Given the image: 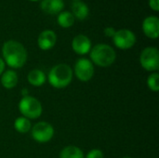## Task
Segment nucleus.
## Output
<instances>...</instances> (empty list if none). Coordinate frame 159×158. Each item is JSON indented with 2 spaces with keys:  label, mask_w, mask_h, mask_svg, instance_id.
I'll use <instances>...</instances> for the list:
<instances>
[{
  "label": "nucleus",
  "mask_w": 159,
  "mask_h": 158,
  "mask_svg": "<svg viewBox=\"0 0 159 158\" xmlns=\"http://www.w3.org/2000/svg\"><path fill=\"white\" fill-rule=\"evenodd\" d=\"M14 129L19 133H27L32 129V123H31L30 119H28L24 116H20L15 119Z\"/></svg>",
  "instance_id": "nucleus-18"
},
{
  "label": "nucleus",
  "mask_w": 159,
  "mask_h": 158,
  "mask_svg": "<svg viewBox=\"0 0 159 158\" xmlns=\"http://www.w3.org/2000/svg\"><path fill=\"white\" fill-rule=\"evenodd\" d=\"M57 42V34L52 30H45L40 33L37 38V45L42 50L51 49Z\"/></svg>",
  "instance_id": "nucleus-11"
},
{
  "label": "nucleus",
  "mask_w": 159,
  "mask_h": 158,
  "mask_svg": "<svg viewBox=\"0 0 159 158\" xmlns=\"http://www.w3.org/2000/svg\"><path fill=\"white\" fill-rule=\"evenodd\" d=\"M116 29L114 28V27H106L105 29H104V31H103V33H104V35L106 36V37H112L113 38V36L115 35V34H116Z\"/></svg>",
  "instance_id": "nucleus-21"
},
{
  "label": "nucleus",
  "mask_w": 159,
  "mask_h": 158,
  "mask_svg": "<svg viewBox=\"0 0 159 158\" xmlns=\"http://www.w3.org/2000/svg\"><path fill=\"white\" fill-rule=\"evenodd\" d=\"M74 2H77V1H81V0H73Z\"/></svg>",
  "instance_id": "nucleus-25"
},
{
  "label": "nucleus",
  "mask_w": 159,
  "mask_h": 158,
  "mask_svg": "<svg viewBox=\"0 0 159 158\" xmlns=\"http://www.w3.org/2000/svg\"><path fill=\"white\" fill-rule=\"evenodd\" d=\"M89 13V8L88 5L82 1L74 2L72 5V14L74 15L75 19L79 20H83L87 19Z\"/></svg>",
  "instance_id": "nucleus-14"
},
{
  "label": "nucleus",
  "mask_w": 159,
  "mask_h": 158,
  "mask_svg": "<svg viewBox=\"0 0 159 158\" xmlns=\"http://www.w3.org/2000/svg\"><path fill=\"white\" fill-rule=\"evenodd\" d=\"M73 72L77 79L82 82H88L94 75V65L89 59L81 58L76 61Z\"/></svg>",
  "instance_id": "nucleus-8"
},
{
  "label": "nucleus",
  "mask_w": 159,
  "mask_h": 158,
  "mask_svg": "<svg viewBox=\"0 0 159 158\" xmlns=\"http://www.w3.org/2000/svg\"><path fill=\"white\" fill-rule=\"evenodd\" d=\"M113 43L119 49H129L136 43V35L129 29H121L116 32L113 36Z\"/></svg>",
  "instance_id": "nucleus-7"
},
{
  "label": "nucleus",
  "mask_w": 159,
  "mask_h": 158,
  "mask_svg": "<svg viewBox=\"0 0 159 158\" xmlns=\"http://www.w3.org/2000/svg\"><path fill=\"white\" fill-rule=\"evenodd\" d=\"M85 158H103V153L100 149H92L87 154Z\"/></svg>",
  "instance_id": "nucleus-20"
},
{
  "label": "nucleus",
  "mask_w": 159,
  "mask_h": 158,
  "mask_svg": "<svg viewBox=\"0 0 159 158\" xmlns=\"http://www.w3.org/2000/svg\"><path fill=\"white\" fill-rule=\"evenodd\" d=\"M75 17L72 12L69 11H62L58 15V24L62 28H70L75 23Z\"/></svg>",
  "instance_id": "nucleus-17"
},
{
  "label": "nucleus",
  "mask_w": 159,
  "mask_h": 158,
  "mask_svg": "<svg viewBox=\"0 0 159 158\" xmlns=\"http://www.w3.org/2000/svg\"><path fill=\"white\" fill-rule=\"evenodd\" d=\"M27 80L29 84L34 87H41L46 83L47 75L43 71L39 69H34L29 72L27 75Z\"/></svg>",
  "instance_id": "nucleus-15"
},
{
  "label": "nucleus",
  "mask_w": 159,
  "mask_h": 158,
  "mask_svg": "<svg viewBox=\"0 0 159 158\" xmlns=\"http://www.w3.org/2000/svg\"><path fill=\"white\" fill-rule=\"evenodd\" d=\"M60 158H85V156L83 151L79 147L69 145L61 151Z\"/></svg>",
  "instance_id": "nucleus-16"
},
{
  "label": "nucleus",
  "mask_w": 159,
  "mask_h": 158,
  "mask_svg": "<svg viewBox=\"0 0 159 158\" xmlns=\"http://www.w3.org/2000/svg\"><path fill=\"white\" fill-rule=\"evenodd\" d=\"M123 158H132V157H129V156H125V157Z\"/></svg>",
  "instance_id": "nucleus-27"
},
{
  "label": "nucleus",
  "mask_w": 159,
  "mask_h": 158,
  "mask_svg": "<svg viewBox=\"0 0 159 158\" xmlns=\"http://www.w3.org/2000/svg\"><path fill=\"white\" fill-rule=\"evenodd\" d=\"M143 32L151 39H157L159 36V19L157 16H149L143 21Z\"/></svg>",
  "instance_id": "nucleus-9"
},
{
  "label": "nucleus",
  "mask_w": 159,
  "mask_h": 158,
  "mask_svg": "<svg viewBox=\"0 0 159 158\" xmlns=\"http://www.w3.org/2000/svg\"><path fill=\"white\" fill-rule=\"evenodd\" d=\"M30 1H33V2H36V1H38V0H30Z\"/></svg>",
  "instance_id": "nucleus-26"
},
{
  "label": "nucleus",
  "mask_w": 159,
  "mask_h": 158,
  "mask_svg": "<svg viewBox=\"0 0 159 158\" xmlns=\"http://www.w3.org/2000/svg\"><path fill=\"white\" fill-rule=\"evenodd\" d=\"M149 7L154 11L159 10V0H149Z\"/></svg>",
  "instance_id": "nucleus-22"
},
{
  "label": "nucleus",
  "mask_w": 159,
  "mask_h": 158,
  "mask_svg": "<svg viewBox=\"0 0 159 158\" xmlns=\"http://www.w3.org/2000/svg\"><path fill=\"white\" fill-rule=\"evenodd\" d=\"M5 66H6L5 61H3L2 58H0V75L5 72Z\"/></svg>",
  "instance_id": "nucleus-23"
},
{
  "label": "nucleus",
  "mask_w": 159,
  "mask_h": 158,
  "mask_svg": "<svg viewBox=\"0 0 159 158\" xmlns=\"http://www.w3.org/2000/svg\"><path fill=\"white\" fill-rule=\"evenodd\" d=\"M40 7L45 13L55 15L62 11L64 3L62 0H42L40 3Z\"/></svg>",
  "instance_id": "nucleus-12"
},
{
  "label": "nucleus",
  "mask_w": 159,
  "mask_h": 158,
  "mask_svg": "<svg viewBox=\"0 0 159 158\" xmlns=\"http://www.w3.org/2000/svg\"><path fill=\"white\" fill-rule=\"evenodd\" d=\"M147 86L150 90L154 92L159 91V74L157 72L152 73L147 78Z\"/></svg>",
  "instance_id": "nucleus-19"
},
{
  "label": "nucleus",
  "mask_w": 159,
  "mask_h": 158,
  "mask_svg": "<svg viewBox=\"0 0 159 158\" xmlns=\"http://www.w3.org/2000/svg\"><path fill=\"white\" fill-rule=\"evenodd\" d=\"M19 111L28 119H37L41 116L43 108L41 102L34 97H22L19 102Z\"/></svg>",
  "instance_id": "nucleus-4"
},
{
  "label": "nucleus",
  "mask_w": 159,
  "mask_h": 158,
  "mask_svg": "<svg viewBox=\"0 0 159 158\" xmlns=\"http://www.w3.org/2000/svg\"><path fill=\"white\" fill-rule=\"evenodd\" d=\"M20 93H21V96H22V97L29 96V91H28V89H27V88H22Z\"/></svg>",
  "instance_id": "nucleus-24"
},
{
  "label": "nucleus",
  "mask_w": 159,
  "mask_h": 158,
  "mask_svg": "<svg viewBox=\"0 0 159 158\" xmlns=\"http://www.w3.org/2000/svg\"><path fill=\"white\" fill-rule=\"evenodd\" d=\"M1 85L7 88V89H11L15 88L18 84V74L14 70H7L1 74Z\"/></svg>",
  "instance_id": "nucleus-13"
},
{
  "label": "nucleus",
  "mask_w": 159,
  "mask_h": 158,
  "mask_svg": "<svg viewBox=\"0 0 159 158\" xmlns=\"http://www.w3.org/2000/svg\"><path fill=\"white\" fill-rule=\"evenodd\" d=\"M31 135L35 142L39 143H46L53 138L54 129L49 123L41 121L33 126L31 129Z\"/></svg>",
  "instance_id": "nucleus-6"
},
{
  "label": "nucleus",
  "mask_w": 159,
  "mask_h": 158,
  "mask_svg": "<svg viewBox=\"0 0 159 158\" xmlns=\"http://www.w3.org/2000/svg\"><path fill=\"white\" fill-rule=\"evenodd\" d=\"M3 61L10 68H21L27 61V50L24 46L16 40H7L2 47Z\"/></svg>",
  "instance_id": "nucleus-1"
},
{
  "label": "nucleus",
  "mask_w": 159,
  "mask_h": 158,
  "mask_svg": "<svg viewBox=\"0 0 159 158\" xmlns=\"http://www.w3.org/2000/svg\"><path fill=\"white\" fill-rule=\"evenodd\" d=\"M89 56L92 63L102 68L111 66L116 59V53L115 49L107 44L95 45L93 47H91Z\"/></svg>",
  "instance_id": "nucleus-3"
},
{
  "label": "nucleus",
  "mask_w": 159,
  "mask_h": 158,
  "mask_svg": "<svg viewBox=\"0 0 159 158\" xmlns=\"http://www.w3.org/2000/svg\"><path fill=\"white\" fill-rule=\"evenodd\" d=\"M72 48L78 55H86L91 49V41L85 34H77L72 41Z\"/></svg>",
  "instance_id": "nucleus-10"
},
{
  "label": "nucleus",
  "mask_w": 159,
  "mask_h": 158,
  "mask_svg": "<svg viewBox=\"0 0 159 158\" xmlns=\"http://www.w3.org/2000/svg\"><path fill=\"white\" fill-rule=\"evenodd\" d=\"M73 75L74 72L68 64L60 63L50 69L48 74V80L53 88H63L70 85Z\"/></svg>",
  "instance_id": "nucleus-2"
},
{
  "label": "nucleus",
  "mask_w": 159,
  "mask_h": 158,
  "mask_svg": "<svg viewBox=\"0 0 159 158\" xmlns=\"http://www.w3.org/2000/svg\"><path fill=\"white\" fill-rule=\"evenodd\" d=\"M142 67L148 72H157L159 69V51L155 47H145L140 56Z\"/></svg>",
  "instance_id": "nucleus-5"
}]
</instances>
